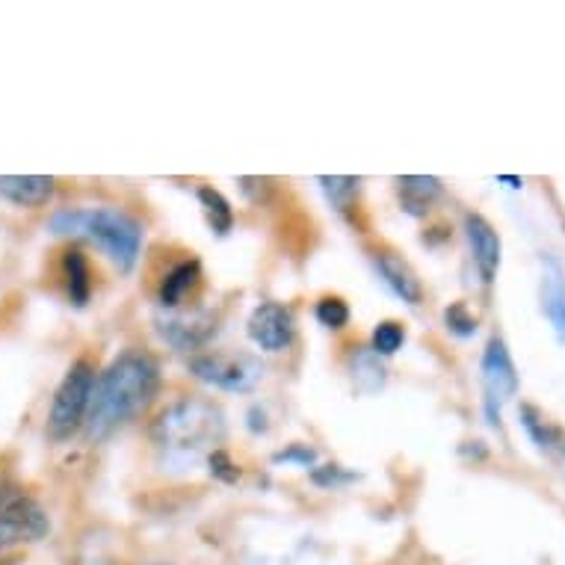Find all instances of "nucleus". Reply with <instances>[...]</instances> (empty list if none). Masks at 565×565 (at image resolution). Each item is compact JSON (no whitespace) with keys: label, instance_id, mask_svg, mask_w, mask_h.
Returning a JSON list of instances; mask_svg holds the SVG:
<instances>
[{"label":"nucleus","instance_id":"obj_21","mask_svg":"<svg viewBox=\"0 0 565 565\" xmlns=\"http://www.w3.org/2000/svg\"><path fill=\"white\" fill-rule=\"evenodd\" d=\"M317 320L329 329H343V326L350 323V308L347 302L338 297H326L317 302Z\"/></svg>","mask_w":565,"mask_h":565},{"label":"nucleus","instance_id":"obj_1","mask_svg":"<svg viewBox=\"0 0 565 565\" xmlns=\"http://www.w3.org/2000/svg\"><path fill=\"white\" fill-rule=\"evenodd\" d=\"M160 371L158 362L146 352H121L119 359L95 380L93 399H89V415H86V429L89 438L102 441L113 436L121 424L139 415L149 406L151 397L158 394Z\"/></svg>","mask_w":565,"mask_h":565},{"label":"nucleus","instance_id":"obj_4","mask_svg":"<svg viewBox=\"0 0 565 565\" xmlns=\"http://www.w3.org/2000/svg\"><path fill=\"white\" fill-rule=\"evenodd\" d=\"M95 388V371L89 362L72 364V371L65 373L60 388L51 403V415H47V436L54 441H65L81 429V424L89 415V399Z\"/></svg>","mask_w":565,"mask_h":565},{"label":"nucleus","instance_id":"obj_12","mask_svg":"<svg viewBox=\"0 0 565 565\" xmlns=\"http://www.w3.org/2000/svg\"><path fill=\"white\" fill-rule=\"evenodd\" d=\"M0 195L21 207H39L54 195V178L45 175H3Z\"/></svg>","mask_w":565,"mask_h":565},{"label":"nucleus","instance_id":"obj_20","mask_svg":"<svg viewBox=\"0 0 565 565\" xmlns=\"http://www.w3.org/2000/svg\"><path fill=\"white\" fill-rule=\"evenodd\" d=\"M326 195L332 199V204L338 211H347L350 202L359 193V178H320Z\"/></svg>","mask_w":565,"mask_h":565},{"label":"nucleus","instance_id":"obj_2","mask_svg":"<svg viewBox=\"0 0 565 565\" xmlns=\"http://www.w3.org/2000/svg\"><path fill=\"white\" fill-rule=\"evenodd\" d=\"M225 436L223 408L211 399H178L160 412L151 427V438L167 462L193 465L202 456L216 454Z\"/></svg>","mask_w":565,"mask_h":565},{"label":"nucleus","instance_id":"obj_7","mask_svg":"<svg viewBox=\"0 0 565 565\" xmlns=\"http://www.w3.org/2000/svg\"><path fill=\"white\" fill-rule=\"evenodd\" d=\"M482 385H486V408H489L491 424L498 427L501 406L519 391V373H515L510 350L501 338H491L482 352Z\"/></svg>","mask_w":565,"mask_h":565},{"label":"nucleus","instance_id":"obj_23","mask_svg":"<svg viewBox=\"0 0 565 565\" xmlns=\"http://www.w3.org/2000/svg\"><path fill=\"white\" fill-rule=\"evenodd\" d=\"M207 465H211V471H214L216 477H223V480H228V482H234L237 477H241V471L234 468L232 459H228L223 450H216V454L207 456Z\"/></svg>","mask_w":565,"mask_h":565},{"label":"nucleus","instance_id":"obj_9","mask_svg":"<svg viewBox=\"0 0 565 565\" xmlns=\"http://www.w3.org/2000/svg\"><path fill=\"white\" fill-rule=\"evenodd\" d=\"M465 234L471 243L473 264H477L482 285H491L498 276V267H501V237L491 228L489 220H482L480 214L465 216Z\"/></svg>","mask_w":565,"mask_h":565},{"label":"nucleus","instance_id":"obj_5","mask_svg":"<svg viewBox=\"0 0 565 565\" xmlns=\"http://www.w3.org/2000/svg\"><path fill=\"white\" fill-rule=\"evenodd\" d=\"M47 530H51V524H47L45 510L39 507L33 494H28L19 486L0 489V554L39 542Z\"/></svg>","mask_w":565,"mask_h":565},{"label":"nucleus","instance_id":"obj_11","mask_svg":"<svg viewBox=\"0 0 565 565\" xmlns=\"http://www.w3.org/2000/svg\"><path fill=\"white\" fill-rule=\"evenodd\" d=\"M376 269H380L382 281H385L403 302H408V306H420V299H424L420 278H417V273L408 267L406 260L399 258L397 252H380V255H376Z\"/></svg>","mask_w":565,"mask_h":565},{"label":"nucleus","instance_id":"obj_19","mask_svg":"<svg viewBox=\"0 0 565 565\" xmlns=\"http://www.w3.org/2000/svg\"><path fill=\"white\" fill-rule=\"evenodd\" d=\"M403 343H406V332L394 320H385L373 329V352L376 355H394Z\"/></svg>","mask_w":565,"mask_h":565},{"label":"nucleus","instance_id":"obj_17","mask_svg":"<svg viewBox=\"0 0 565 565\" xmlns=\"http://www.w3.org/2000/svg\"><path fill=\"white\" fill-rule=\"evenodd\" d=\"M199 202L204 207V216H207V223L214 228L216 234H228L234 225V211L232 204L225 202V195L214 186H202L199 190Z\"/></svg>","mask_w":565,"mask_h":565},{"label":"nucleus","instance_id":"obj_10","mask_svg":"<svg viewBox=\"0 0 565 565\" xmlns=\"http://www.w3.org/2000/svg\"><path fill=\"white\" fill-rule=\"evenodd\" d=\"M160 332H163V338H167L172 347H178V350H195V347H202V343L216 332V326L211 315L193 311V315L167 317L163 326H160Z\"/></svg>","mask_w":565,"mask_h":565},{"label":"nucleus","instance_id":"obj_22","mask_svg":"<svg viewBox=\"0 0 565 565\" xmlns=\"http://www.w3.org/2000/svg\"><path fill=\"white\" fill-rule=\"evenodd\" d=\"M445 323L456 338H471V334L477 332V317L465 308V302H456V306L447 308Z\"/></svg>","mask_w":565,"mask_h":565},{"label":"nucleus","instance_id":"obj_8","mask_svg":"<svg viewBox=\"0 0 565 565\" xmlns=\"http://www.w3.org/2000/svg\"><path fill=\"white\" fill-rule=\"evenodd\" d=\"M249 338L267 352L288 350L290 341H294L290 308L278 306V302H264V306L255 308L249 317Z\"/></svg>","mask_w":565,"mask_h":565},{"label":"nucleus","instance_id":"obj_24","mask_svg":"<svg viewBox=\"0 0 565 565\" xmlns=\"http://www.w3.org/2000/svg\"><path fill=\"white\" fill-rule=\"evenodd\" d=\"M276 462H299V465H315L317 462V454L311 450V447H290V450H281V454H276Z\"/></svg>","mask_w":565,"mask_h":565},{"label":"nucleus","instance_id":"obj_13","mask_svg":"<svg viewBox=\"0 0 565 565\" xmlns=\"http://www.w3.org/2000/svg\"><path fill=\"white\" fill-rule=\"evenodd\" d=\"M542 311L554 326L559 343H565V278L563 269L554 258L545 260V276H542Z\"/></svg>","mask_w":565,"mask_h":565},{"label":"nucleus","instance_id":"obj_6","mask_svg":"<svg viewBox=\"0 0 565 565\" xmlns=\"http://www.w3.org/2000/svg\"><path fill=\"white\" fill-rule=\"evenodd\" d=\"M193 373L207 385L223 391H249L260 380V364L243 352H204L190 362Z\"/></svg>","mask_w":565,"mask_h":565},{"label":"nucleus","instance_id":"obj_16","mask_svg":"<svg viewBox=\"0 0 565 565\" xmlns=\"http://www.w3.org/2000/svg\"><path fill=\"white\" fill-rule=\"evenodd\" d=\"M65 269V288H68V299L75 302V306H86V299H89V264L81 252H65L63 260Z\"/></svg>","mask_w":565,"mask_h":565},{"label":"nucleus","instance_id":"obj_26","mask_svg":"<svg viewBox=\"0 0 565 565\" xmlns=\"http://www.w3.org/2000/svg\"><path fill=\"white\" fill-rule=\"evenodd\" d=\"M146 565H160V563H146Z\"/></svg>","mask_w":565,"mask_h":565},{"label":"nucleus","instance_id":"obj_14","mask_svg":"<svg viewBox=\"0 0 565 565\" xmlns=\"http://www.w3.org/2000/svg\"><path fill=\"white\" fill-rule=\"evenodd\" d=\"M397 193H399V204L406 207V214L424 216L429 211V204L436 202L438 195H441V181L427 175L397 178Z\"/></svg>","mask_w":565,"mask_h":565},{"label":"nucleus","instance_id":"obj_25","mask_svg":"<svg viewBox=\"0 0 565 565\" xmlns=\"http://www.w3.org/2000/svg\"><path fill=\"white\" fill-rule=\"evenodd\" d=\"M556 450H559V454H563V456H565V436H563V438H559V445H556Z\"/></svg>","mask_w":565,"mask_h":565},{"label":"nucleus","instance_id":"obj_15","mask_svg":"<svg viewBox=\"0 0 565 565\" xmlns=\"http://www.w3.org/2000/svg\"><path fill=\"white\" fill-rule=\"evenodd\" d=\"M195 281H199V264H195V260L178 264V267L163 278V288H160V306L163 308L181 306V299L193 290Z\"/></svg>","mask_w":565,"mask_h":565},{"label":"nucleus","instance_id":"obj_18","mask_svg":"<svg viewBox=\"0 0 565 565\" xmlns=\"http://www.w3.org/2000/svg\"><path fill=\"white\" fill-rule=\"evenodd\" d=\"M521 424H524L530 438H533L536 447H542V450H556L559 438H563V433H559L554 424H547V417L533 406H521Z\"/></svg>","mask_w":565,"mask_h":565},{"label":"nucleus","instance_id":"obj_3","mask_svg":"<svg viewBox=\"0 0 565 565\" xmlns=\"http://www.w3.org/2000/svg\"><path fill=\"white\" fill-rule=\"evenodd\" d=\"M56 234H81L104 249V255L119 269H130L139 258L142 225L134 216L116 207H93V211H63L51 220Z\"/></svg>","mask_w":565,"mask_h":565}]
</instances>
